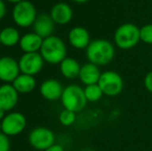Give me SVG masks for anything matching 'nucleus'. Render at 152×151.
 Here are the masks:
<instances>
[{
	"instance_id": "obj_1",
	"label": "nucleus",
	"mask_w": 152,
	"mask_h": 151,
	"mask_svg": "<svg viewBox=\"0 0 152 151\" xmlns=\"http://www.w3.org/2000/svg\"><path fill=\"white\" fill-rule=\"evenodd\" d=\"M85 55L88 60L97 66H107L115 58L116 47L114 42L106 38H95L92 39L89 46L85 50Z\"/></svg>"
},
{
	"instance_id": "obj_2",
	"label": "nucleus",
	"mask_w": 152,
	"mask_h": 151,
	"mask_svg": "<svg viewBox=\"0 0 152 151\" xmlns=\"http://www.w3.org/2000/svg\"><path fill=\"white\" fill-rule=\"evenodd\" d=\"M39 53L45 62L53 65L60 64L67 57V47L61 37L53 34L44 38Z\"/></svg>"
},
{
	"instance_id": "obj_3",
	"label": "nucleus",
	"mask_w": 152,
	"mask_h": 151,
	"mask_svg": "<svg viewBox=\"0 0 152 151\" xmlns=\"http://www.w3.org/2000/svg\"><path fill=\"white\" fill-rule=\"evenodd\" d=\"M141 42L140 27L134 23H123L116 28L113 35V42L119 50L127 51L134 49Z\"/></svg>"
},
{
	"instance_id": "obj_4",
	"label": "nucleus",
	"mask_w": 152,
	"mask_h": 151,
	"mask_svg": "<svg viewBox=\"0 0 152 151\" xmlns=\"http://www.w3.org/2000/svg\"><path fill=\"white\" fill-rule=\"evenodd\" d=\"M60 101L63 109L69 110L75 113H80L87 106V99L84 93V88L77 84H70L64 87Z\"/></svg>"
},
{
	"instance_id": "obj_5",
	"label": "nucleus",
	"mask_w": 152,
	"mask_h": 151,
	"mask_svg": "<svg viewBox=\"0 0 152 151\" xmlns=\"http://www.w3.org/2000/svg\"><path fill=\"white\" fill-rule=\"evenodd\" d=\"M37 15L35 5L29 0H24L15 4L12 10V21L15 25L20 28L32 27Z\"/></svg>"
},
{
	"instance_id": "obj_6",
	"label": "nucleus",
	"mask_w": 152,
	"mask_h": 151,
	"mask_svg": "<svg viewBox=\"0 0 152 151\" xmlns=\"http://www.w3.org/2000/svg\"><path fill=\"white\" fill-rule=\"evenodd\" d=\"M98 85L104 95L109 97L118 96L124 88L123 78L120 74L115 71H102L99 81H98Z\"/></svg>"
},
{
	"instance_id": "obj_7",
	"label": "nucleus",
	"mask_w": 152,
	"mask_h": 151,
	"mask_svg": "<svg viewBox=\"0 0 152 151\" xmlns=\"http://www.w3.org/2000/svg\"><path fill=\"white\" fill-rule=\"evenodd\" d=\"M56 137L52 129L45 126L34 127L28 135V142L32 148L45 151L55 144Z\"/></svg>"
},
{
	"instance_id": "obj_8",
	"label": "nucleus",
	"mask_w": 152,
	"mask_h": 151,
	"mask_svg": "<svg viewBox=\"0 0 152 151\" xmlns=\"http://www.w3.org/2000/svg\"><path fill=\"white\" fill-rule=\"evenodd\" d=\"M2 133L7 137H15L23 133L27 125V119L21 112H8L1 121Z\"/></svg>"
},
{
	"instance_id": "obj_9",
	"label": "nucleus",
	"mask_w": 152,
	"mask_h": 151,
	"mask_svg": "<svg viewBox=\"0 0 152 151\" xmlns=\"http://www.w3.org/2000/svg\"><path fill=\"white\" fill-rule=\"evenodd\" d=\"M21 74L33 76L40 73L44 69L45 60L39 52L37 53H23L18 60Z\"/></svg>"
},
{
	"instance_id": "obj_10",
	"label": "nucleus",
	"mask_w": 152,
	"mask_h": 151,
	"mask_svg": "<svg viewBox=\"0 0 152 151\" xmlns=\"http://www.w3.org/2000/svg\"><path fill=\"white\" fill-rule=\"evenodd\" d=\"M21 74L18 60L12 56L0 57V82L12 84Z\"/></svg>"
},
{
	"instance_id": "obj_11",
	"label": "nucleus",
	"mask_w": 152,
	"mask_h": 151,
	"mask_svg": "<svg viewBox=\"0 0 152 151\" xmlns=\"http://www.w3.org/2000/svg\"><path fill=\"white\" fill-rule=\"evenodd\" d=\"M50 16L56 25L64 26L72 22L74 18V9L66 2H57L51 7Z\"/></svg>"
},
{
	"instance_id": "obj_12",
	"label": "nucleus",
	"mask_w": 152,
	"mask_h": 151,
	"mask_svg": "<svg viewBox=\"0 0 152 151\" xmlns=\"http://www.w3.org/2000/svg\"><path fill=\"white\" fill-rule=\"evenodd\" d=\"M64 87L62 86L61 82L57 79H47L40 84L39 93L46 101H56L61 98L63 93Z\"/></svg>"
},
{
	"instance_id": "obj_13",
	"label": "nucleus",
	"mask_w": 152,
	"mask_h": 151,
	"mask_svg": "<svg viewBox=\"0 0 152 151\" xmlns=\"http://www.w3.org/2000/svg\"><path fill=\"white\" fill-rule=\"evenodd\" d=\"M67 40L70 46L76 50H86L92 39L90 33L85 27L75 26L68 32Z\"/></svg>"
},
{
	"instance_id": "obj_14",
	"label": "nucleus",
	"mask_w": 152,
	"mask_h": 151,
	"mask_svg": "<svg viewBox=\"0 0 152 151\" xmlns=\"http://www.w3.org/2000/svg\"><path fill=\"white\" fill-rule=\"evenodd\" d=\"M19 101V92L12 84L0 85V109L6 113L12 112Z\"/></svg>"
},
{
	"instance_id": "obj_15",
	"label": "nucleus",
	"mask_w": 152,
	"mask_h": 151,
	"mask_svg": "<svg viewBox=\"0 0 152 151\" xmlns=\"http://www.w3.org/2000/svg\"><path fill=\"white\" fill-rule=\"evenodd\" d=\"M55 23L52 20L50 14L42 12L38 14L32 25L33 32H35L37 35H39L42 38H47L51 35H53L55 30Z\"/></svg>"
},
{
	"instance_id": "obj_16",
	"label": "nucleus",
	"mask_w": 152,
	"mask_h": 151,
	"mask_svg": "<svg viewBox=\"0 0 152 151\" xmlns=\"http://www.w3.org/2000/svg\"><path fill=\"white\" fill-rule=\"evenodd\" d=\"M102 73V71H100L99 66H97V65L93 64L91 62H86L81 66V71L80 74H79V80L85 86L98 84Z\"/></svg>"
},
{
	"instance_id": "obj_17",
	"label": "nucleus",
	"mask_w": 152,
	"mask_h": 151,
	"mask_svg": "<svg viewBox=\"0 0 152 151\" xmlns=\"http://www.w3.org/2000/svg\"><path fill=\"white\" fill-rule=\"evenodd\" d=\"M42 40L44 38L32 31V32L25 33L21 36L19 47L23 53H37L42 48Z\"/></svg>"
},
{
	"instance_id": "obj_18",
	"label": "nucleus",
	"mask_w": 152,
	"mask_h": 151,
	"mask_svg": "<svg viewBox=\"0 0 152 151\" xmlns=\"http://www.w3.org/2000/svg\"><path fill=\"white\" fill-rule=\"evenodd\" d=\"M81 66L82 65L77 59L72 57H66L59 64V71L63 78L67 80H74V79L79 78Z\"/></svg>"
},
{
	"instance_id": "obj_19",
	"label": "nucleus",
	"mask_w": 152,
	"mask_h": 151,
	"mask_svg": "<svg viewBox=\"0 0 152 151\" xmlns=\"http://www.w3.org/2000/svg\"><path fill=\"white\" fill-rule=\"evenodd\" d=\"M12 84L19 92V94H28L36 88L35 77L25 74H20Z\"/></svg>"
},
{
	"instance_id": "obj_20",
	"label": "nucleus",
	"mask_w": 152,
	"mask_h": 151,
	"mask_svg": "<svg viewBox=\"0 0 152 151\" xmlns=\"http://www.w3.org/2000/svg\"><path fill=\"white\" fill-rule=\"evenodd\" d=\"M22 35L20 31L14 26H6L0 30V42L1 46L12 48V47L19 44Z\"/></svg>"
},
{
	"instance_id": "obj_21",
	"label": "nucleus",
	"mask_w": 152,
	"mask_h": 151,
	"mask_svg": "<svg viewBox=\"0 0 152 151\" xmlns=\"http://www.w3.org/2000/svg\"><path fill=\"white\" fill-rule=\"evenodd\" d=\"M84 93L88 103H97L104 96L102 89L98 84L88 85L84 87Z\"/></svg>"
},
{
	"instance_id": "obj_22",
	"label": "nucleus",
	"mask_w": 152,
	"mask_h": 151,
	"mask_svg": "<svg viewBox=\"0 0 152 151\" xmlns=\"http://www.w3.org/2000/svg\"><path fill=\"white\" fill-rule=\"evenodd\" d=\"M59 122H60L61 125L63 126H72L76 123L77 121V113L72 111H69V110H66V109H63L62 111L60 112L59 114Z\"/></svg>"
},
{
	"instance_id": "obj_23",
	"label": "nucleus",
	"mask_w": 152,
	"mask_h": 151,
	"mask_svg": "<svg viewBox=\"0 0 152 151\" xmlns=\"http://www.w3.org/2000/svg\"><path fill=\"white\" fill-rule=\"evenodd\" d=\"M141 42L152 46V23H147L140 27Z\"/></svg>"
},
{
	"instance_id": "obj_24",
	"label": "nucleus",
	"mask_w": 152,
	"mask_h": 151,
	"mask_svg": "<svg viewBox=\"0 0 152 151\" xmlns=\"http://www.w3.org/2000/svg\"><path fill=\"white\" fill-rule=\"evenodd\" d=\"M12 145H10V137L0 133V151H10Z\"/></svg>"
},
{
	"instance_id": "obj_25",
	"label": "nucleus",
	"mask_w": 152,
	"mask_h": 151,
	"mask_svg": "<svg viewBox=\"0 0 152 151\" xmlns=\"http://www.w3.org/2000/svg\"><path fill=\"white\" fill-rule=\"evenodd\" d=\"M144 87L148 92L152 93V71H148L144 77Z\"/></svg>"
},
{
	"instance_id": "obj_26",
	"label": "nucleus",
	"mask_w": 152,
	"mask_h": 151,
	"mask_svg": "<svg viewBox=\"0 0 152 151\" xmlns=\"http://www.w3.org/2000/svg\"><path fill=\"white\" fill-rule=\"evenodd\" d=\"M7 12V7H6V2L4 0H0V21L4 19Z\"/></svg>"
},
{
	"instance_id": "obj_27",
	"label": "nucleus",
	"mask_w": 152,
	"mask_h": 151,
	"mask_svg": "<svg viewBox=\"0 0 152 151\" xmlns=\"http://www.w3.org/2000/svg\"><path fill=\"white\" fill-rule=\"evenodd\" d=\"M45 151H64V148H63V146L60 145V144L55 143L54 145H52L51 147H49L48 149H46Z\"/></svg>"
},
{
	"instance_id": "obj_28",
	"label": "nucleus",
	"mask_w": 152,
	"mask_h": 151,
	"mask_svg": "<svg viewBox=\"0 0 152 151\" xmlns=\"http://www.w3.org/2000/svg\"><path fill=\"white\" fill-rule=\"evenodd\" d=\"M70 1L75 2V3H77V4H85L90 1V0H70Z\"/></svg>"
},
{
	"instance_id": "obj_29",
	"label": "nucleus",
	"mask_w": 152,
	"mask_h": 151,
	"mask_svg": "<svg viewBox=\"0 0 152 151\" xmlns=\"http://www.w3.org/2000/svg\"><path fill=\"white\" fill-rule=\"evenodd\" d=\"M6 114H7V113H6V112L4 111V110L0 109V121L3 120V118L5 117V115H6Z\"/></svg>"
},
{
	"instance_id": "obj_30",
	"label": "nucleus",
	"mask_w": 152,
	"mask_h": 151,
	"mask_svg": "<svg viewBox=\"0 0 152 151\" xmlns=\"http://www.w3.org/2000/svg\"><path fill=\"white\" fill-rule=\"evenodd\" d=\"M5 2H8V3H12V4H17V3H19V2H21V1H24V0H4Z\"/></svg>"
},
{
	"instance_id": "obj_31",
	"label": "nucleus",
	"mask_w": 152,
	"mask_h": 151,
	"mask_svg": "<svg viewBox=\"0 0 152 151\" xmlns=\"http://www.w3.org/2000/svg\"><path fill=\"white\" fill-rule=\"evenodd\" d=\"M0 133H2V124H1V121H0Z\"/></svg>"
},
{
	"instance_id": "obj_32",
	"label": "nucleus",
	"mask_w": 152,
	"mask_h": 151,
	"mask_svg": "<svg viewBox=\"0 0 152 151\" xmlns=\"http://www.w3.org/2000/svg\"><path fill=\"white\" fill-rule=\"evenodd\" d=\"M0 46H1V42H0Z\"/></svg>"
}]
</instances>
